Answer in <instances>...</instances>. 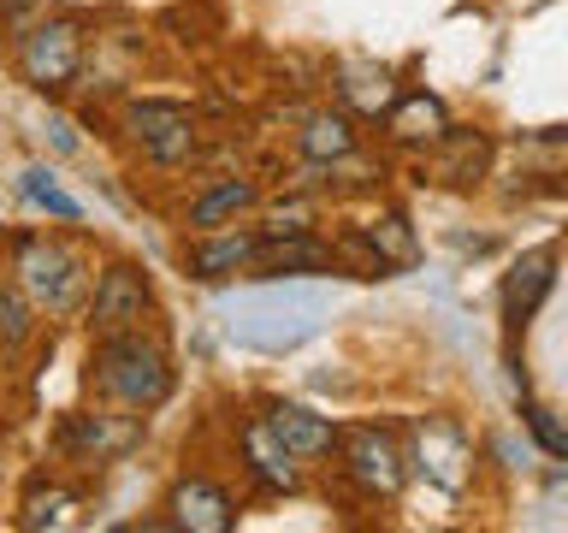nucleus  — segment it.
<instances>
[{
  "instance_id": "1",
  "label": "nucleus",
  "mask_w": 568,
  "mask_h": 533,
  "mask_svg": "<svg viewBox=\"0 0 568 533\" xmlns=\"http://www.w3.org/2000/svg\"><path fill=\"white\" fill-rule=\"evenodd\" d=\"M89 380H95L101 398H113L119 409H136V415H149L172 398V355L160 338H149L142 326L131 332H106L95 338V350H89Z\"/></svg>"
},
{
  "instance_id": "2",
  "label": "nucleus",
  "mask_w": 568,
  "mask_h": 533,
  "mask_svg": "<svg viewBox=\"0 0 568 533\" xmlns=\"http://www.w3.org/2000/svg\"><path fill=\"white\" fill-rule=\"evenodd\" d=\"M12 279L36 302V314L65 320L83 309L95 273H89L83 249H71L65 238H36V231H24V238H12Z\"/></svg>"
},
{
  "instance_id": "3",
  "label": "nucleus",
  "mask_w": 568,
  "mask_h": 533,
  "mask_svg": "<svg viewBox=\"0 0 568 533\" xmlns=\"http://www.w3.org/2000/svg\"><path fill=\"white\" fill-rule=\"evenodd\" d=\"M83 24L78 18H36V24H18V78H24L36 95H60V89L78 83L83 71Z\"/></svg>"
},
{
  "instance_id": "4",
  "label": "nucleus",
  "mask_w": 568,
  "mask_h": 533,
  "mask_svg": "<svg viewBox=\"0 0 568 533\" xmlns=\"http://www.w3.org/2000/svg\"><path fill=\"white\" fill-rule=\"evenodd\" d=\"M332 451H344V474L355 480L362 497H373V504H397L403 497L408 456L390 433H379V426H349V433H337Z\"/></svg>"
},
{
  "instance_id": "5",
  "label": "nucleus",
  "mask_w": 568,
  "mask_h": 533,
  "mask_svg": "<svg viewBox=\"0 0 568 533\" xmlns=\"http://www.w3.org/2000/svg\"><path fill=\"white\" fill-rule=\"evenodd\" d=\"M149 309H154V291H149V279H142V266L113 261V266H101V273L89 279L83 326H89V338L131 332V326H142V320H149Z\"/></svg>"
},
{
  "instance_id": "6",
  "label": "nucleus",
  "mask_w": 568,
  "mask_h": 533,
  "mask_svg": "<svg viewBox=\"0 0 568 533\" xmlns=\"http://www.w3.org/2000/svg\"><path fill=\"white\" fill-rule=\"evenodd\" d=\"M142 444V415H65L60 426V456L83 462V469H106V462H124Z\"/></svg>"
},
{
  "instance_id": "7",
  "label": "nucleus",
  "mask_w": 568,
  "mask_h": 533,
  "mask_svg": "<svg viewBox=\"0 0 568 533\" xmlns=\"http://www.w3.org/2000/svg\"><path fill=\"white\" fill-rule=\"evenodd\" d=\"M124 124H131V137L142 142V154L154 167H184L195 154V113L184 101H136Z\"/></svg>"
},
{
  "instance_id": "8",
  "label": "nucleus",
  "mask_w": 568,
  "mask_h": 533,
  "mask_svg": "<svg viewBox=\"0 0 568 533\" xmlns=\"http://www.w3.org/2000/svg\"><path fill=\"white\" fill-rule=\"evenodd\" d=\"M255 249L261 238L255 231H190V243H184V273L190 279H202V284H225V279H237L255 266Z\"/></svg>"
},
{
  "instance_id": "9",
  "label": "nucleus",
  "mask_w": 568,
  "mask_h": 533,
  "mask_svg": "<svg viewBox=\"0 0 568 533\" xmlns=\"http://www.w3.org/2000/svg\"><path fill=\"white\" fill-rule=\"evenodd\" d=\"M166 510H172V527H184V533H231V527H237V504H231V492L220 486V480H207V474L178 480L172 497H166Z\"/></svg>"
},
{
  "instance_id": "10",
  "label": "nucleus",
  "mask_w": 568,
  "mask_h": 533,
  "mask_svg": "<svg viewBox=\"0 0 568 533\" xmlns=\"http://www.w3.org/2000/svg\"><path fill=\"white\" fill-rule=\"evenodd\" d=\"M415 444H420V469L433 474L444 492H462V486H468V474H474V444L462 439L456 421H444V415L420 421V426H415Z\"/></svg>"
},
{
  "instance_id": "11",
  "label": "nucleus",
  "mask_w": 568,
  "mask_h": 533,
  "mask_svg": "<svg viewBox=\"0 0 568 533\" xmlns=\"http://www.w3.org/2000/svg\"><path fill=\"white\" fill-rule=\"evenodd\" d=\"M550 291H557V249L545 243V249H532V255H521L504 273V291H497L504 296V320L509 326H527V320L545 309Z\"/></svg>"
},
{
  "instance_id": "12",
  "label": "nucleus",
  "mask_w": 568,
  "mask_h": 533,
  "mask_svg": "<svg viewBox=\"0 0 568 533\" xmlns=\"http://www.w3.org/2000/svg\"><path fill=\"white\" fill-rule=\"evenodd\" d=\"M237 444H243V462H248V474H255L261 492H296V486H302V462L278 444V433L266 426V415L243 421Z\"/></svg>"
},
{
  "instance_id": "13",
  "label": "nucleus",
  "mask_w": 568,
  "mask_h": 533,
  "mask_svg": "<svg viewBox=\"0 0 568 533\" xmlns=\"http://www.w3.org/2000/svg\"><path fill=\"white\" fill-rule=\"evenodd\" d=\"M326 266H332V249L320 243L314 231H278V238H261L248 273H261V279H302V273H326Z\"/></svg>"
},
{
  "instance_id": "14",
  "label": "nucleus",
  "mask_w": 568,
  "mask_h": 533,
  "mask_svg": "<svg viewBox=\"0 0 568 533\" xmlns=\"http://www.w3.org/2000/svg\"><path fill=\"white\" fill-rule=\"evenodd\" d=\"M486 160H491L486 131H462V124H444V137L433 142V178H438V184H456V190L479 184V178H486Z\"/></svg>"
},
{
  "instance_id": "15",
  "label": "nucleus",
  "mask_w": 568,
  "mask_h": 533,
  "mask_svg": "<svg viewBox=\"0 0 568 533\" xmlns=\"http://www.w3.org/2000/svg\"><path fill=\"white\" fill-rule=\"evenodd\" d=\"M266 426H273L278 444H284L296 462L332 456V444H337V426H332L326 415H314L308 403H273V409H266Z\"/></svg>"
},
{
  "instance_id": "16",
  "label": "nucleus",
  "mask_w": 568,
  "mask_h": 533,
  "mask_svg": "<svg viewBox=\"0 0 568 533\" xmlns=\"http://www.w3.org/2000/svg\"><path fill=\"white\" fill-rule=\"evenodd\" d=\"M444 124H450V113H444V101L426 95V89L397 95L385 107V137L397 142V149H433V142L444 137Z\"/></svg>"
},
{
  "instance_id": "17",
  "label": "nucleus",
  "mask_w": 568,
  "mask_h": 533,
  "mask_svg": "<svg viewBox=\"0 0 568 533\" xmlns=\"http://www.w3.org/2000/svg\"><path fill=\"white\" fill-rule=\"evenodd\" d=\"M18 527L24 533H71V527H83V492L42 480V486H30L24 504H18Z\"/></svg>"
},
{
  "instance_id": "18",
  "label": "nucleus",
  "mask_w": 568,
  "mask_h": 533,
  "mask_svg": "<svg viewBox=\"0 0 568 533\" xmlns=\"http://www.w3.org/2000/svg\"><path fill=\"white\" fill-rule=\"evenodd\" d=\"M355 142H362V131H355V113H308L296 131V149L302 160H314V167H337V160L355 154Z\"/></svg>"
},
{
  "instance_id": "19",
  "label": "nucleus",
  "mask_w": 568,
  "mask_h": 533,
  "mask_svg": "<svg viewBox=\"0 0 568 533\" xmlns=\"http://www.w3.org/2000/svg\"><path fill=\"white\" fill-rule=\"evenodd\" d=\"M255 202H261V190L248 184V178H225V184H213V190L195 195L190 213H184V225H190V231H220V225H231V220H243Z\"/></svg>"
},
{
  "instance_id": "20",
  "label": "nucleus",
  "mask_w": 568,
  "mask_h": 533,
  "mask_svg": "<svg viewBox=\"0 0 568 533\" xmlns=\"http://www.w3.org/2000/svg\"><path fill=\"white\" fill-rule=\"evenodd\" d=\"M337 95H344L349 113L385 119V107L397 101V83H390L385 66H344V71H337Z\"/></svg>"
},
{
  "instance_id": "21",
  "label": "nucleus",
  "mask_w": 568,
  "mask_h": 533,
  "mask_svg": "<svg viewBox=\"0 0 568 533\" xmlns=\"http://www.w3.org/2000/svg\"><path fill=\"white\" fill-rule=\"evenodd\" d=\"M362 238H367L373 266H379V273H390V266H408V261H415V231H408L403 213H379V220H373Z\"/></svg>"
},
{
  "instance_id": "22",
  "label": "nucleus",
  "mask_w": 568,
  "mask_h": 533,
  "mask_svg": "<svg viewBox=\"0 0 568 533\" xmlns=\"http://www.w3.org/2000/svg\"><path fill=\"white\" fill-rule=\"evenodd\" d=\"M18 195H24V202H36L42 213H53V220H65V225L83 220V202H78V195H65L60 178H53L48 167H24V172H18Z\"/></svg>"
},
{
  "instance_id": "23",
  "label": "nucleus",
  "mask_w": 568,
  "mask_h": 533,
  "mask_svg": "<svg viewBox=\"0 0 568 533\" xmlns=\"http://www.w3.org/2000/svg\"><path fill=\"white\" fill-rule=\"evenodd\" d=\"M36 302L18 291V279H0V344L7 350H24L30 338H36Z\"/></svg>"
},
{
  "instance_id": "24",
  "label": "nucleus",
  "mask_w": 568,
  "mask_h": 533,
  "mask_svg": "<svg viewBox=\"0 0 568 533\" xmlns=\"http://www.w3.org/2000/svg\"><path fill=\"white\" fill-rule=\"evenodd\" d=\"M521 415H527V433L539 439V451L562 462V456H568V426L557 421V409H550V403H532V398H527V409H521Z\"/></svg>"
},
{
  "instance_id": "25",
  "label": "nucleus",
  "mask_w": 568,
  "mask_h": 533,
  "mask_svg": "<svg viewBox=\"0 0 568 533\" xmlns=\"http://www.w3.org/2000/svg\"><path fill=\"white\" fill-rule=\"evenodd\" d=\"M36 7H42V0H0V30H18Z\"/></svg>"
},
{
  "instance_id": "26",
  "label": "nucleus",
  "mask_w": 568,
  "mask_h": 533,
  "mask_svg": "<svg viewBox=\"0 0 568 533\" xmlns=\"http://www.w3.org/2000/svg\"><path fill=\"white\" fill-rule=\"evenodd\" d=\"M0 368H7V344H0Z\"/></svg>"
}]
</instances>
